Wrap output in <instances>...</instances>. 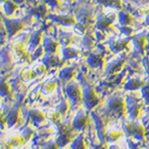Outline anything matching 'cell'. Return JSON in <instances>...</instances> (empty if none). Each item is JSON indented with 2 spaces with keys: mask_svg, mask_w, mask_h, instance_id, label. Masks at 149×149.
Masks as SVG:
<instances>
[{
  "mask_svg": "<svg viewBox=\"0 0 149 149\" xmlns=\"http://www.w3.org/2000/svg\"><path fill=\"white\" fill-rule=\"evenodd\" d=\"M33 134H34V130H33L30 127L24 128V129L22 130V133H21V135H22L23 138H24L25 141L29 140L33 136Z\"/></svg>",
  "mask_w": 149,
  "mask_h": 149,
  "instance_id": "obj_30",
  "label": "cell"
},
{
  "mask_svg": "<svg viewBox=\"0 0 149 149\" xmlns=\"http://www.w3.org/2000/svg\"><path fill=\"white\" fill-rule=\"evenodd\" d=\"M7 125V121H6V118H5V116H3L2 114V111H0V128L1 129H4L5 126Z\"/></svg>",
  "mask_w": 149,
  "mask_h": 149,
  "instance_id": "obj_40",
  "label": "cell"
},
{
  "mask_svg": "<svg viewBox=\"0 0 149 149\" xmlns=\"http://www.w3.org/2000/svg\"><path fill=\"white\" fill-rule=\"evenodd\" d=\"M88 24L85 22H79L77 24H76V27H74V30H76V33H77L78 35H85L87 29H88Z\"/></svg>",
  "mask_w": 149,
  "mask_h": 149,
  "instance_id": "obj_28",
  "label": "cell"
},
{
  "mask_svg": "<svg viewBox=\"0 0 149 149\" xmlns=\"http://www.w3.org/2000/svg\"><path fill=\"white\" fill-rule=\"evenodd\" d=\"M0 148L1 149H11L12 146L9 143L8 140H4V141H0Z\"/></svg>",
  "mask_w": 149,
  "mask_h": 149,
  "instance_id": "obj_37",
  "label": "cell"
},
{
  "mask_svg": "<svg viewBox=\"0 0 149 149\" xmlns=\"http://www.w3.org/2000/svg\"><path fill=\"white\" fill-rule=\"evenodd\" d=\"M107 105H108V108L112 112H114L116 115H118V118H125L128 110L127 107H126V102L121 97L114 96L110 98L108 102H107Z\"/></svg>",
  "mask_w": 149,
  "mask_h": 149,
  "instance_id": "obj_1",
  "label": "cell"
},
{
  "mask_svg": "<svg viewBox=\"0 0 149 149\" xmlns=\"http://www.w3.org/2000/svg\"><path fill=\"white\" fill-rule=\"evenodd\" d=\"M69 109V104L67 101H62L60 102V104L57 106V112L61 116H65L68 112Z\"/></svg>",
  "mask_w": 149,
  "mask_h": 149,
  "instance_id": "obj_25",
  "label": "cell"
},
{
  "mask_svg": "<svg viewBox=\"0 0 149 149\" xmlns=\"http://www.w3.org/2000/svg\"><path fill=\"white\" fill-rule=\"evenodd\" d=\"M126 61L124 59H116L113 62L109 63L106 66V74H114L120 72L123 69Z\"/></svg>",
  "mask_w": 149,
  "mask_h": 149,
  "instance_id": "obj_7",
  "label": "cell"
},
{
  "mask_svg": "<svg viewBox=\"0 0 149 149\" xmlns=\"http://www.w3.org/2000/svg\"><path fill=\"white\" fill-rule=\"evenodd\" d=\"M76 69L73 68V67H67V68H64L63 69L62 71L60 73V77L63 79V80H72V79L74 77L76 76Z\"/></svg>",
  "mask_w": 149,
  "mask_h": 149,
  "instance_id": "obj_16",
  "label": "cell"
},
{
  "mask_svg": "<svg viewBox=\"0 0 149 149\" xmlns=\"http://www.w3.org/2000/svg\"><path fill=\"white\" fill-rule=\"evenodd\" d=\"M128 114L132 120H136L139 118L142 111V102H136L128 105Z\"/></svg>",
  "mask_w": 149,
  "mask_h": 149,
  "instance_id": "obj_11",
  "label": "cell"
},
{
  "mask_svg": "<svg viewBox=\"0 0 149 149\" xmlns=\"http://www.w3.org/2000/svg\"><path fill=\"white\" fill-rule=\"evenodd\" d=\"M66 94L73 105L79 104L83 101V91L77 83H70L66 87Z\"/></svg>",
  "mask_w": 149,
  "mask_h": 149,
  "instance_id": "obj_3",
  "label": "cell"
},
{
  "mask_svg": "<svg viewBox=\"0 0 149 149\" xmlns=\"http://www.w3.org/2000/svg\"><path fill=\"white\" fill-rule=\"evenodd\" d=\"M71 149H88L83 134H79L71 144Z\"/></svg>",
  "mask_w": 149,
  "mask_h": 149,
  "instance_id": "obj_18",
  "label": "cell"
},
{
  "mask_svg": "<svg viewBox=\"0 0 149 149\" xmlns=\"http://www.w3.org/2000/svg\"><path fill=\"white\" fill-rule=\"evenodd\" d=\"M61 115L58 113L57 111H51V112H49V115H48V116H49V118L52 121V122L54 123V124H57L59 121H60V116Z\"/></svg>",
  "mask_w": 149,
  "mask_h": 149,
  "instance_id": "obj_32",
  "label": "cell"
},
{
  "mask_svg": "<svg viewBox=\"0 0 149 149\" xmlns=\"http://www.w3.org/2000/svg\"><path fill=\"white\" fill-rule=\"evenodd\" d=\"M80 54H81L80 50L76 48H72V47H65V49H63V56L65 59L77 58Z\"/></svg>",
  "mask_w": 149,
  "mask_h": 149,
  "instance_id": "obj_17",
  "label": "cell"
},
{
  "mask_svg": "<svg viewBox=\"0 0 149 149\" xmlns=\"http://www.w3.org/2000/svg\"><path fill=\"white\" fill-rule=\"evenodd\" d=\"M59 21L65 25H76L77 21L76 19L72 16H61L59 18Z\"/></svg>",
  "mask_w": 149,
  "mask_h": 149,
  "instance_id": "obj_26",
  "label": "cell"
},
{
  "mask_svg": "<svg viewBox=\"0 0 149 149\" xmlns=\"http://www.w3.org/2000/svg\"><path fill=\"white\" fill-rule=\"evenodd\" d=\"M95 149H108V147H107L106 143H101L100 144H98V146L95 147Z\"/></svg>",
  "mask_w": 149,
  "mask_h": 149,
  "instance_id": "obj_42",
  "label": "cell"
},
{
  "mask_svg": "<svg viewBox=\"0 0 149 149\" xmlns=\"http://www.w3.org/2000/svg\"><path fill=\"white\" fill-rule=\"evenodd\" d=\"M146 36L143 34H138L136 35V36L134 37L133 39V43L135 45V47L137 48V49L141 52H143L144 51V48H146Z\"/></svg>",
  "mask_w": 149,
  "mask_h": 149,
  "instance_id": "obj_15",
  "label": "cell"
},
{
  "mask_svg": "<svg viewBox=\"0 0 149 149\" xmlns=\"http://www.w3.org/2000/svg\"><path fill=\"white\" fill-rule=\"evenodd\" d=\"M97 27H98V29H100V31H106L107 29H109L111 27V22L108 21V19L105 16H102L100 17L99 20H98Z\"/></svg>",
  "mask_w": 149,
  "mask_h": 149,
  "instance_id": "obj_21",
  "label": "cell"
},
{
  "mask_svg": "<svg viewBox=\"0 0 149 149\" xmlns=\"http://www.w3.org/2000/svg\"><path fill=\"white\" fill-rule=\"evenodd\" d=\"M142 96L146 104L149 105V84H146V86L142 88Z\"/></svg>",
  "mask_w": 149,
  "mask_h": 149,
  "instance_id": "obj_31",
  "label": "cell"
},
{
  "mask_svg": "<svg viewBox=\"0 0 149 149\" xmlns=\"http://www.w3.org/2000/svg\"><path fill=\"white\" fill-rule=\"evenodd\" d=\"M88 63L93 68H104V59L100 53H91L88 57Z\"/></svg>",
  "mask_w": 149,
  "mask_h": 149,
  "instance_id": "obj_8",
  "label": "cell"
},
{
  "mask_svg": "<svg viewBox=\"0 0 149 149\" xmlns=\"http://www.w3.org/2000/svg\"><path fill=\"white\" fill-rule=\"evenodd\" d=\"M56 88V82L54 80H48L46 81L41 87V91L44 94H49V93L52 92Z\"/></svg>",
  "mask_w": 149,
  "mask_h": 149,
  "instance_id": "obj_20",
  "label": "cell"
},
{
  "mask_svg": "<svg viewBox=\"0 0 149 149\" xmlns=\"http://www.w3.org/2000/svg\"><path fill=\"white\" fill-rule=\"evenodd\" d=\"M35 73L31 71V70H26V71H24V73H23V79L24 80H29V79H32L33 77H35Z\"/></svg>",
  "mask_w": 149,
  "mask_h": 149,
  "instance_id": "obj_36",
  "label": "cell"
},
{
  "mask_svg": "<svg viewBox=\"0 0 149 149\" xmlns=\"http://www.w3.org/2000/svg\"><path fill=\"white\" fill-rule=\"evenodd\" d=\"M122 128H123V132L127 135V137H132L133 123L130 122V121H129V120H123Z\"/></svg>",
  "mask_w": 149,
  "mask_h": 149,
  "instance_id": "obj_22",
  "label": "cell"
},
{
  "mask_svg": "<svg viewBox=\"0 0 149 149\" xmlns=\"http://www.w3.org/2000/svg\"><path fill=\"white\" fill-rule=\"evenodd\" d=\"M36 72L37 74H43L46 73V67L44 66V65H39V66L36 67Z\"/></svg>",
  "mask_w": 149,
  "mask_h": 149,
  "instance_id": "obj_41",
  "label": "cell"
},
{
  "mask_svg": "<svg viewBox=\"0 0 149 149\" xmlns=\"http://www.w3.org/2000/svg\"><path fill=\"white\" fill-rule=\"evenodd\" d=\"M146 86L144 81L141 80L140 78H132L125 84V90L126 91H137L140 88H143Z\"/></svg>",
  "mask_w": 149,
  "mask_h": 149,
  "instance_id": "obj_12",
  "label": "cell"
},
{
  "mask_svg": "<svg viewBox=\"0 0 149 149\" xmlns=\"http://www.w3.org/2000/svg\"><path fill=\"white\" fill-rule=\"evenodd\" d=\"M8 141L11 143L12 146H20L25 142V140L22 135H13V136L9 138Z\"/></svg>",
  "mask_w": 149,
  "mask_h": 149,
  "instance_id": "obj_23",
  "label": "cell"
},
{
  "mask_svg": "<svg viewBox=\"0 0 149 149\" xmlns=\"http://www.w3.org/2000/svg\"><path fill=\"white\" fill-rule=\"evenodd\" d=\"M146 38H147V39H148V40H149V34H148V36H147V37H146Z\"/></svg>",
  "mask_w": 149,
  "mask_h": 149,
  "instance_id": "obj_47",
  "label": "cell"
},
{
  "mask_svg": "<svg viewBox=\"0 0 149 149\" xmlns=\"http://www.w3.org/2000/svg\"><path fill=\"white\" fill-rule=\"evenodd\" d=\"M58 63H59V60L57 58H55L54 56H50V57L46 59V61H45V65L48 67L57 66Z\"/></svg>",
  "mask_w": 149,
  "mask_h": 149,
  "instance_id": "obj_29",
  "label": "cell"
},
{
  "mask_svg": "<svg viewBox=\"0 0 149 149\" xmlns=\"http://www.w3.org/2000/svg\"><path fill=\"white\" fill-rule=\"evenodd\" d=\"M143 65L144 67V70L146 71V73L149 74V58L148 57H144L143 60Z\"/></svg>",
  "mask_w": 149,
  "mask_h": 149,
  "instance_id": "obj_39",
  "label": "cell"
},
{
  "mask_svg": "<svg viewBox=\"0 0 149 149\" xmlns=\"http://www.w3.org/2000/svg\"><path fill=\"white\" fill-rule=\"evenodd\" d=\"M58 130H59V135L57 139H56V142H57L60 147H63L65 146H67L68 143H73L74 139H73L72 134L69 132L70 126L65 124H60L58 126Z\"/></svg>",
  "mask_w": 149,
  "mask_h": 149,
  "instance_id": "obj_4",
  "label": "cell"
},
{
  "mask_svg": "<svg viewBox=\"0 0 149 149\" xmlns=\"http://www.w3.org/2000/svg\"><path fill=\"white\" fill-rule=\"evenodd\" d=\"M124 134L123 132H116V130H112V132H106V142L108 143H115Z\"/></svg>",
  "mask_w": 149,
  "mask_h": 149,
  "instance_id": "obj_19",
  "label": "cell"
},
{
  "mask_svg": "<svg viewBox=\"0 0 149 149\" xmlns=\"http://www.w3.org/2000/svg\"><path fill=\"white\" fill-rule=\"evenodd\" d=\"M20 119H21V110L18 106H16L12 108V110L9 112L6 118L8 127H12V126L17 125L20 122Z\"/></svg>",
  "mask_w": 149,
  "mask_h": 149,
  "instance_id": "obj_9",
  "label": "cell"
},
{
  "mask_svg": "<svg viewBox=\"0 0 149 149\" xmlns=\"http://www.w3.org/2000/svg\"><path fill=\"white\" fill-rule=\"evenodd\" d=\"M118 20L121 26H130L133 22V18L129 12L121 10L118 15Z\"/></svg>",
  "mask_w": 149,
  "mask_h": 149,
  "instance_id": "obj_14",
  "label": "cell"
},
{
  "mask_svg": "<svg viewBox=\"0 0 149 149\" xmlns=\"http://www.w3.org/2000/svg\"><path fill=\"white\" fill-rule=\"evenodd\" d=\"M45 149H60L59 144L57 143V142H54V141H49L47 143Z\"/></svg>",
  "mask_w": 149,
  "mask_h": 149,
  "instance_id": "obj_34",
  "label": "cell"
},
{
  "mask_svg": "<svg viewBox=\"0 0 149 149\" xmlns=\"http://www.w3.org/2000/svg\"><path fill=\"white\" fill-rule=\"evenodd\" d=\"M99 97L97 96L95 90L91 86L85 87L83 90V102L85 107L88 110H91L99 104Z\"/></svg>",
  "mask_w": 149,
  "mask_h": 149,
  "instance_id": "obj_2",
  "label": "cell"
},
{
  "mask_svg": "<svg viewBox=\"0 0 149 149\" xmlns=\"http://www.w3.org/2000/svg\"><path fill=\"white\" fill-rule=\"evenodd\" d=\"M97 1H99V2H102V3H104V0H97Z\"/></svg>",
  "mask_w": 149,
  "mask_h": 149,
  "instance_id": "obj_46",
  "label": "cell"
},
{
  "mask_svg": "<svg viewBox=\"0 0 149 149\" xmlns=\"http://www.w3.org/2000/svg\"><path fill=\"white\" fill-rule=\"evenodd\" d=\"M93 43H94V42H93V39L91 38V37L88 36L85 37V39H83V44L85 45L86 48H91Z\"/></svg>",
  "mask_w": 149,
  "mask_h": 149,
  "instance_id": "obj_38",
  "label": "cell"
},
{
  "mask_svg": "<svg viewBox=\"0 0 149 149\" xmlns=\"http://www.w3.org/2000/svg\"><path fill=\"white\" fill-rule=\"evenodd\" d=\"M149 11L146 8H140L138 9H136V11H135V14H136L137 16H140V17H143V16H147L148 15Z\"/></svg>",
  "mask_w": 149,
  "mask_h": 149,
  "instance_id": "obj_35",
  "label": "cell"
},
{
  "mask_svg": "<svg viewBox=\"0 0 149 149\" xmlns=\"http://www.w3.org/2000/svg\"><path fill=\"white\" fill-rule=\"evenodd\" d=\"M146 130L143 125L137 122L133 123L132 137L134 140H136V141H142V140L146 138Z\"/></svg>",
  "mask_w": 149,
  "mask_h": 149,
  "instance_id": "obj_10",
  "label": "cell"
},
{
  "mask_svg": "<svg viewBox=\"0 0 149 149\" xmlns=\"http://www.w3.org/2000/svg\"><path fill=\"white\" fill-rule=\"evenodd\" d=\"M109 149H121L120 147H118V146H115V144H112V146H110Z\"/></svg>",
  "mask_w": 149,
  "mask_h": 149,
  "instance_id": "obj_43",
  "label": "cell"
},
{
  "mask_svg": "<svg viewBox=\"0 0 149 149\" xmlns=\"http://www.w3.org/2000/svg\"><path fill=\"white\" fill-rule=\"evenodd\" d=\"M127 143L130 149H142L141 146H140V144L136 143V140H134L132 137H128Z\"/></svg>",
  "mask_w": 149,
  "mask_h": 149,
  "instance_id": "obj_33",
  "label": "cell"
},
{
  "mask_svg": "<svg viewBox=\"0 0 149 149\" xmlns=\"http://www.w3.org/2000/svg\"><path fill=\"white\" fill-rule=\"evenodd\" d=\"M90 116L84 110H79L73 121V128L77 130H84L88 125Z\"/></svg>",
  "mask_w": 149,
  "mask_h": 149,
  "instance_id": "obj_5",
  "label": "cell"
},
{
  "mask_svg": "<svg viewBox=\"0 0 149 149\" xmlns=\"http://www.w3.org/2000/svg\"><path fill=\"white\" fill-rule=\"evenodd\" d=\"M104 6L110 8H115V9H120L122 7L120 0H104Z\"/></svg>",
  "mask_w": 149,
  "mask_h": 149,
  "instance_id": "obj_24",
  "label": "cell"
},
{
  "mask_svg": "<svg viewBox=\"0 0 149 149\" xmlns=\"http://www.w3.org/2000/svg\"><path fill=\"white\" fill-rule=\"evenodd\" d=\"M29 118L32 121V123L36 125V126H38L39 124L43 123L44 121L46 120V115L44 113H42L41 111L38 110H31L29 112Z\"/></svg>",
  "mask_w": 149,
  "mask_h": 149,
  "instance_id": "obj_13",
  "label": "cell"
},
{
  "mask_svg": "<svg viewBox=\"0 0 149 149\" xmlns=\"http://www.w3.org/2000/svg\"><path fill=\"white\" fill-rule=\"evenodd\" d=\"M68 1H70V0H68Z\"/></svg>",
  "mask_w": 149,
  "mask_h": 149,
  "instance_id": "obj_48",
  "label": "cell"
},
{
  "mask_svg": "<svg viewBox=\"0 0 149 149\" xmlns=\"http://www.w3.org/2000/svg\"><path fill=\"white\" fill-rule=\"evenodd\" d=\"M146 22L149 24V13H148V15L146 16Z\"/></svg>",
  "mask_w": 149,
  "mask_h": 149,
  "instance_id": "obj_45",
  "label": "cell"
},
{
  "mask_svg": "<svg viewBox=\"0 0 149 149\" xmlns=\"http://www.w3.org/2000/svg\"><path fill=\"white\" fill-rule=\"evenodd\" d=\"M93 119H94L96 123V129H97V133L101 143H107L106 142V132H105V124L102 121V119L100 118L99 116L96 115L95 113H92Z\"/></svg>",
  "mask_w": 149,
  "mask_h": 149,
  "instance_id": "obj_6",
  "label": "cell"
},
{
  "mask_svg": "<svg viewBox=\"0 0 149 149\" xmlns=\"http://www.w3.org/2000/svg\"><path fill=\"white\" fill-rule=\"evenodd\" d=\"M146 137H147V139L149 140V130L146 132Z\"/></svg>",
  "mask_w": 149,
  "mask_h": 149,
  "instance_id": "obj_44",
  "label": "cell"
},
{
  "mask_svg": "<svg viewBox=\"0 0 149 149\" xmlns=\"http://www.w3.org/2000/svg\"><path fill=\"white\" fill-rule=\"evenodd\" d=\"M0 95L4 97H8L10 95V88L5 82H0Z\"/></svg>",
  "mask_w": 149,
  "mask_h": 149,
  "instance_id": "obj_27",
  "label": "cell"
}]
</instances>
